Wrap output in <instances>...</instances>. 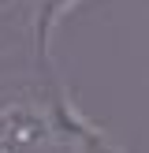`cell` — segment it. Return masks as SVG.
I'll list each match as a JSON object with an SVG mask.
<instances>
[{
  "mask_svg": "<svg viewBox=\"0 0 149 153\" xmlns=\"http://www.w3.org/2000/svg\"><path fill=\"white\" fill-rule=\"evenodd\" d=\"M37 52V0H0V71L30 67Z\"/></svg>",
  "mask_w": 149,
  "mask_h": 153,
  "instance_id": "6da1fadb",
  "label": "cell"
}]
</instances>
